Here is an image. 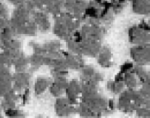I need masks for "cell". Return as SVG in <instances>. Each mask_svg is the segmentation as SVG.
Wrapping results in <instances>:
<instances>
[{"mask_svg":"<svg viewBox=\"0 0 150 118\" xmlns=\"http://www.w3.org/2000/svg\"><path fill=\"white\" fill-rule=\"evenodd\" d=\"M131 55L138 65H148L149 64V44L134 46L131 49Z\"/></svg>","mask_w":150,"mask_h":118,"instance_id":"obj_3","label":"cell"},{"mask_svg":"<svg viewBox=\"0 0 150 118\" xmlns=\"http://www.w3.org/2000/svg\"><path fill=\"white\" fill-rule=\"evenodd\" d=\"M118 107L124 112H134L139 107H149V97L144 96L139 91L128 89L120 93Z\"/></svg>","mask_w":150,"mask_h":118,"instance_id":"obj_1","label":"cell"},{"mask_svg":"<svg viewBox=\"0 0 150 118\" xmlns=\"http://www.w3.org/2000/svg\"><path fill=\"white\" fill-rule=\"evenodd\" d=\"M99 59L98 62L102 67H110L111 65V52L108 47L101 48L100 51L98 54Z\"/></svg>","mask_w":150,"mask_h":118,"instance_id":"obj_5","label":"cell"},{"mask_svg":"<svg viewBox=\"0 0 150 118\" xmlns=\"http://www.w3.org/2000/svg\"><path fill=\"white\" fill-rule=\"evenodd\" d=\"M129 39L135 46L149 44V25L145 21L130 28Z\"/></svg>","mask_w":150,"mask_h":118,"instance_id":"obj_2","label":"cell"},{"mask_svg":"<svg viewBox=\"0 0 150 118\" xmlns=\"http://www.w3.org/2000/svg\"><path fill=\"white\" fill-rule=\"evenodd\" d=\"M133 11L139 15L149 13V0H132Z\"/></svg>","mask_w":150,"mask_h":118,"instance_id":"obj_4","label":"cell"}]
</instances>
